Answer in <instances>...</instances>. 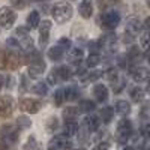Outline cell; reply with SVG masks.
Instances as JSON below:
<instances>
[{
	"instance_id": "1",
	"label": "cell",
	"mask_w": 150,
	"mask_h": 150,
	"mask_svg": "<svg viewBox=\"0 0 150 150\" xmlns=\"http://www.w3.org/2000/svg\"><path fill=\"white\" fill-rule=\"evenodd\" d=\"M23 59L24 62L27 63V71H29V77L32 78H39L41 75L45 72L47 69V63L41 54V51L38 50H32L29 53H24L23 54Z\"/></svg>"
},
{
	"instance_id": "2",
	"label": "cell",
	"mask_w": 150,
	"mask_h": 150,
	"mask_svg": "<svg viewBox=\"0 0 150 150\" xmlns=\"http://www.w3.org/2000/svg\"><path fill=\"white\" fill-rule=\"evenodd\" d=\"M23 63V53L11 48L0 50V69L2 71H17L21 68Z\"/></svg>"
},
{
	"instance_id": "3",
	"label": "cell",
	"mask_w": 150,
	"mask_h": 150,
	"mask_svg": "<svg viewBox=\"0 0 150 150\" xmlns=\"http://www.w3.org/2000/svg\"><path fill=\"white\" fill-rule=\"evenodd\" d=\"M72 14H74V9H72L71 3H68V2H59L51 8V15L57 24H63V23L69 21L72 18Z\"/></svg>"
},
{
	"instance_id": "4",
	"label": "cell",
	"mask_w": 150,
	"mask_h": 150,
	"mask_svg": "<svg viewBox=\"0 0 150 150\" xmlns=\"http://www.w3.org/2000/svg\"><path fill=\"white\" fill-rule=\"evenodd\" d=\"M134 129H132V122L129 119H122L117 123V129H116V138L117 143L120 144H126V141L129 140V137L132 135Z\"/></svg>"
},
{
	"instance_id": "5",
	"label": "cell",
	"mask_w": 150,
	"mask_h": 150,
	"mask_svg": "<svg viewBox=\"0 0 150 150\" xmlns=\"http://www.w3.org/2000/svg\"><path fill=\"white\" fill-rule=\"evenodd\" d=\"M99 44V48L101 51H105L107 54H114L117 51V47H119V39L116 33H107V35H102L101 39L98 41Z\"/></svg>"
},
{
	"instance_id": "6",
	"label": "cell",
	"mask_w": 150,
	"mask_h": 150,
	"mask_svg": "<svg viewBox=\"0 0 150 150\" xmlns=\"http://www.w3.org/2000/svg\"><path fill=\"white\" fill-rule=\"evenodd\" d=\"M99 23H101V27H104L105 30H114L120 24V14L117 11H114V9L107 11V12H104V14L101 15Z\"/></svg>"
},
{
	"instance_id": "7",
	"label": "cell",
	"mask_w": 150,
	"mask_h": 150,
	"mask_svg": "<svg viewBox=\"0 0 150 150\" xmlns=\"http://www.w3.org/2000/svg\"><path fill=\"white\" fill-rule=\"evenodd\" d=\"M0 137H2V143L5 146H14L20 140V129L17 126H12V125H6L2 128Z\"/></svg>"
},
{
	"instance_id": "8",
	"label": "cell",
	"mask_w": 150,
	"mask_h": 150,
	"mask_svg": "<svg viewBox=\"0 0 150 150\" xmlns=\"http://www.w3.org/2000/svg\"><path fill=\"white\" fill-rule=\"evenodd\" d=\"M15 111V101L12 96H2L0 98V117L9 119Z\"/></svg>"
},
{
	"instance_id": "9",
	"label": "cell",
	"mask_w": 150,
	"mask_h": 150,
	"mask_svg": "<svg viewBox=\"0 0 150 150\" xmlns=\"http://www.w3.org/2000/svg\"><path fill=\"white\" fill-rule=\"evenodd\" d=\"M15 20H17V14L12 8H8V6L0 8V26L2 27L11 29Z\"/></svg>"
},
{
	"instance_id": "10",
	"label": "cell",
	"mask_w": 150,
	"mask_h": 150,
	"mask_svg": "<svg viewBox=\"0 0 150 150\" xmlns=\"http://www.w3.org/2000/svg\"><path fill=\"white\" fill-rule=\"evenodd\" d=\"M71 141H69V137L66 135H56L54 138L50 140L48 143V150H66L71 147Z\"/></svg>"
},
{
	"instance_id": "11",
	"label": "cell",
	"mask_w": 150,
	"mask_h": 150,
	"mask_svg": "<svg viewBox=\"0 0 150 150\" xmlns=\"http://www.w3.org/2000/svg\"><path fill=\"white\" fill-rule=\"evenodd\" d=\"M20 110L24 111V112H29V114H36L39 112L41 110V102L36 101V99H30V98H26V99H21L20 104H18Z\"/></svg>"
},
{
	"instance_id": "12",
	"label": "cell",
	"mask_w": 150,
	"mask_h": 150,
	"mask_svg": "<svg viewBox=\"0 0 150 150\" xmlns=\"http://www.w3.org/2000/svg\"><path fill=\"white\" fill-rule=\"evenodd\" d=\"M39 45L41 48L47 47L48 41H50V32H51V27H53V24L50 20H44L42 23H39Z\"/></svg>"
},
{
	"instance_id": "13",
	"label": "cell",
	"mask_w": 150,
	"mask_h": 150,
	"mask_svg": "<svg viewBox=\"0 0 150 150\" xmlns=\"http://www.w3.org/2000/svg\"><path fill=\"white\" fill-rule=\"evenodd\" d=\"M131 77L135 83H147L149 81V71L147 68L144 66H135V68H131Z\"/></svg>"
},
{
	"instance_id": "14",
	"label": "cell",
	"mask_w": 150,
	"mask_h": 150,
	"mask_svg": "<svg viewBox=\"0 0 150 150\" xmlns=\"http://www.w3.org/2000/svg\"><path fill=\"white\" fill-rule=\"evenodd\" d=\"M125 32L129 33V35H132V36H137V35L141 32V21L137 18V17H129V18H126Z\"/></svg>"
},
{
	"instance_id": "15",
	"label": "cell",
	"mask_w": 150,
	"mask_h": 150,
	"mask_svg": "<svg viewBox=\"0 0 150 150\" xmlns=\"http://www.w3.org/2000/svg\"><path fill=\"white\" fill-rule=\"evenodd\" d=\"M78 12L83 18H90L93 15V0H81L78 6Z\"/></svg>"
},
{
	"instance_id": "16",
	"label": "cell",
	"mask_w": 150,
	"mask_h": 150,
	"mask_svg": "<svg viewBox=\"0 0 150 150\" xmlns=\"http://www.w3.org/2000/svg\"><path fill=\"white\" fill-rule=\"evenodd\" d=\"M69 56H68V59H69V62L72 65H80L81 63V60H83V57H84V53H83V50L80 48V47H75V48H69Z\"/></svg>"
},
{
	"instance_id": "17",
	"label": "cell",
	"mask_w": 150,
	"mask_h": 150,
	"mask_svg": "<svg viewBox=\"0 0 150 150\" xmlns=\"http://www.w3.org/2000/svg\"><path fill=\"white\" fill-rule=\"evenodd\" d=\"M99 125H101V120H99L96 116H87L84 119V129L89 134H93L95 131H98Z\"/></svg>"
},
{
	"instance_id": "18",
	"label": "cell",
	"mask_w": 150,
	"mask_h": 150,
	"mask_svg": "<svg viewBox=\"0 0 150 150\" xmlns=\"http://www.w3.org/2000/svg\"><path fill=\"white\" fill-rule=\"evenodd\" d=\"M93 95H95L98 102H101V104L102 102H107V99H108V89H107V86L96 84L95 89H93Z\"/></svg>"
},
{
	"instance_id": "19",
	"label": "cell",
	"mask_w": 150,
	"mask_h": 150,
	"mask_svg": "<svg viewBox=\"0 0 150 150\" xmlns=\"http://www.w3.org/2000/svg\"><path fill=\"white\" fill-rule=\"evenodd\" d=\"M47 56H48V59L51 60V62H62V60H63V57H65V51L59 45H54V47H51V48L48 50Z\"/></svg>"
},
{
	"instance_id": "20",
	"label": "cell",
	"mask_w": 150,
	"mask_h": 150,
	"mask_svg": "<svg viewBox=\"0 0 150 150\" xmlns=\"http://www.w3.org/2000/svg\"><path fill=\"white\" fill-rule=\"evenodd\" d=\"M27 29H38V26H39L41 23V15L38 11H32L30 14L27 15Z\"/></svg>"
},
{
	"instance_id": "21",
	"label": "cell",
	"mask_w": 150,
	"mask_h": 150,
	"mask_svg": "<svg viewBox=\"0 0 150 150\" xmlns=\"http://www.w3.org/2000/svg\"><path fill=\"white\" fill-rule=\"evenodd\" d=\"M78 114H80V111H78V108H75V107H66L63 110V112H62L65 122H75L77 117H78Z\"/></svg>"
},
{
	"instance_id": "22",
	"label": "cell",
	"mask_w": 150,
	"mask_h": 150,
	"mask_svg": "<svg viewBox=\"0 0 150 150\" xmlns=\"http://www.w3.org/2000/svg\"><path fill=\"white\" fill-rule=\"evenodd\" d=\"M116 112L120 114L122 117H126L131 112V104L126 101H117L116 102Z\"/></svg>"
},
{
	"instance_id": "23",
	"label": "cell",
	"mask_w": 150,
	"mask_h": 150,
	"mask_svg": "<svg viewBox=\"0 0 150 150\" xmlns=\"http://www.w3.org/2000/svg\"><path fill=\"white\" fill-rule=\"evenodd\" d=\"M78 125L77 122H65V126H63V135L66 137H74L78 134Z\"/></svg>"
},
{
	"instance_id": "24",
	"label": "cell",
	"mask_w": 150,
	"mask_h": 150,
	"mask_svg": "<svg viewBox=\"0 0 150 150\" xmlns=\"http://www.w3.org/2000/svg\"><path fill=\"white\" fill-rule=\"evenodd\" d=\"M95 108H96V104L93 101H90V99H83L78 104L80 112H92V111H95Z\"/></svg>"
},
{
	"instance_id": "25",
	"label": "cell",
	"mask_w": 150,
	"mask_h": 150,
	"mask_svg": "<svg viewBox=\"0 0 150 150\" xmlns=\"http://www.w3.org/2000/svg\"><path fill=\"white\" fill-rule=\"evenodd\" d=\"M128 60H129V63L131 65H135V63H138V62L141 60V51H140V48L138 47H132L129 50V53H128Z\"/></svg>"
},
{
	"instance_id": "26",
	"label": "cell",
	"mask_w": 150,
	"mask_h": 150,
	"mask_svg": "<svg viewBox=\"0 0 150 150\" xmlns=\"http://www.w3.org/2000/svg\"><path fill=\"white\" fill-rule=\"evenodd\" d=\"M101 77H102V71H90V72H84L80 78L84 83H89V81H96Z\"/></svg>"
},
{
	"instance_id": "27",
	"label": "cell",
	"mask_w": 150,
	"mask_h": 150,
	"mask_svg": "<svg viewBox=\"0 0 150 150\" xmlns=\"http://www.w3.org/2000/svg\"><path fill=\"white\" fill-rule=\"evenodd\" d=\"M65 92V101H75L80 96V90L75 86H69L68 89H63Z\"/></svg>"
},
{
	"instance_id": "28",
	"label": "cell",
	"mask_w": 150,
	"mask_h": 150,
	"mask_svg": "<svg viewBox=\"0 0 150 150\" xmlns=\"http://www.w3.org/2000/svg\"><path fill=\"white\" fill-rule=\"evenodd\" d=\"M112 117H114V108L112 107H104L101 110V119L105 125H108L112 120Z\"/></svg>"
},
{
	"instance_id": "29",
	"label": "cell",
	"mask_w": 150,
	"mask_h": 150,
	"mask_svg": "<svg viewBox=\"0 0 150 150\" xmlns=\"http://www.w3.org/2000/svg\"><path fill=\"white\" fill-rule=\"evenodd\" d=\"M32 90H33V93L39 95V96H45L47 92H48V84L44 83V81H38L36 84H33Z\"/></svg>"
},
{
	"instance_id": "30",
	"label": "cell",
	"mask_w": 150,
	"mask_h": 150,
	"mask_svg": "<svg viewBox=\"0 0 150 150\" xmlns=\"http://www.w3.org/2000/svg\"><path fill=\"white\" fill-rule=\"evenodd\" d=\"M146 96V92L143 87H135V89L131 90V99L134 102H141Z\"/></svg>"
},
{
	"instance_id": "31",
	"label": "cell",
	"mask_w": 150,
	"mask_h": 150,
	"mask_svg": "<svg viewBox=\"0 0 150 150\" xmlns=\"http://www.w3.org/2000/svg\"><path fill=\"white\" fill-rule=\"evenodd\" d=\"M47 81H48V84H51V86H59L60 83H63V81H62V78H60V74H59L57 69H53L51 72L48 74Z\"/></svg>"
},
{
	"instance_id": "32",
	"label": "cell",
	"mask_w": 150,
	"mask_h": 150,
	"mask_svg": "<svg viewBox=\"0 0 150 150\" xmlns=\"http://www.w3.org/2000/svg\"><path fill=\"white\" fill-rule=\"evenodd\" d=\"M30 126H32V120L27 119L26 116H20V117L17 119V128H18V129H27V128H30Z\"/></svg>"
},
{
	"instance_id": "33",
	"label": "cell",
	"mask_w": 150,
	"mask_h": 150,
	"mask_svg": "<svg viewBox=\"0 0 150 150\" xmlns=\"http://www.w3.org/2000/svg\"><path fill=\"white\" fill-rule=\"evenodd\" d=\"M24 150H41V146L36 141L35 137H29V140L24 144Z\"/></svg>"
},
{
	"instance_id": "34",
	"label": "cell",
	"mask_w": 150,
	"mask_h": 150,
	"mask_svg": "<svg viewBox=\"0 0 150 150\" xmlns=\"http://www.w3.org/2000/svg\"><path fill=\"white\" fill-rule=\"evenodd\" d=\"M57 71L60 74L62 81H66V80H69L72 77V72H71V68L69 66H60V68H57Z\"/></svg>"
},
{
	"instance_id": "35",
	"label": "cell",
	"mask_w": 150,
	"mask_h": 150,
	"mask_svg": "<svg viewBox=\"0 0 150 150\" xmlns=\"http://www.w3.org/2000/svg\"><path fill=\"white\" fill-rule=\"evenodd\" d=\"M99 63H101V56L99 54H89V57H87V66L95 68Z\"/></svg>"
},
{
	"instance_id": "36",
	"label": "cell",
	"mask_w": 150,
	"mask_h": 150,
	"mask_svg": "<svg viewBox=\"0 0 150 150\" xmlns=\"http://www.w3.org/2000/svg\"><path fill=\"white\" fill-rule=\"evenodd\" d=\"M57 128H59L57 117H50L47 120V129H48V132H54V131H57Z\"/></svg>"
},
{
	"instance_id": "37",
	"label": "cell",
	"mask_w": 150,
	"mask_h": 150,
	"mask_svg": "<svg viewBox=\"0 0 150 150\" xmlns=\"http://www.w3.org/2000/svg\"><path fill=\"white\" fill-rule=\"evenodd\" d=\"M63 102H65V92H63V89H59L54 93V104L57 107H60Z\"/></svg>"
},
{
	"instance_id": "38",
	"label": "cell",
	"mask_w": 150,
	"mask_h": 150,
	"mask_svg": "<svg viewBox=\"0 0 150 150\" xmlns=\"http://www.w3.org/2000/svg\"><path fill=\"white\" fill-rule=\"evenodd\" d=\"M57 45L66 53V51H69V48L72 47V42H71V39H68V38H60L59 42H57Z\"/></svg>"
},
{
	"instance_id": "39",
	"label": "cell",
	"mask_w": 150,
	"mask_h": 150,
	"mask_svg": "<svg viewBox=\"0 0 150 150\" xmlns=\"http://www.w3.org/2000/svg\"><path fill=\"white\" fill-rule=\"evenodd\" d=\"M147 47H149V30L144 29V32L141 35V48L147 50Z\"/></svg>"
},
{
	"instance_id": "40",
	"label": "cell",
	"mask_w": 150,
	"mask_h": 150,
	"mask_svg": "<svg viewBox=\"0 0 150 150\" xmlns=\"http://www.w3.org/2000/svg\"><path fill=\"white\" fill-rule=\"evenodd\" d=\"M89 50H90V54H99V51H101V48H99L98 41H92V42L89 44Z\"/></svg>"
},
{
	"instance_id": "41",
	"label": "cell",
	"mask_w": 150,
	"mask_h": 150,
	"mask_svg": "<svg viewBox=\"0 0 150 150\" xmlns=\"http://www.w3.org/2000/svg\"><path fill=\"white\" fill-rule=\"evenodd\" d=\"M119 75H120V74H119V69H117V68L110 69V71L107 72V77H108V80H110V81H114V80L119 77Z\"/></svg>"
},
{
	"instance_id": "42",
	"label": "cell",
	"mask_w": 150,
	"mask_h": 150,
	"mask_svg": "<svg viewBox=\"0 0 150 150\" xmlns=\"http://www.w3.org/2000/svg\"><path fill=\"white\" fill-rule=\"evenodd\" d=\"M110 149V144L107 141H99L92 150H108Z\"/></svg>"
},
{
	"instance_id": "43",
	"label": "cell",
	"mask_w": 150,
	"mask_h": 150,
	"mask_svg": "<svg viewBox=\"0 0 150 150\" xmlns=\"http://www.w3.org/2000/svg\"><path fill=\"white\" fill-rule=\"evenodd\" d=\"M27 2L29 0H12V5H14L15 8H18V9H23L24 6L27 5Z\"/></svg>"
},
{
	"instance_id": "44",
	"label": "cell",
	"mask_w": 150,
	"mask_h": 150,
	"mask_svg": "<svg viewBox=\"0 0 150 150\" xmlns=\"http://www.w3.org/2000/svg\"><path fill=\"white\" fill-rule=\"evenodd\" d=\"M123 41L126 42V44H131V42H134V41H135V36H132V35H129V33L125 32V38H123Z\"/></svg>"
},
{
	"instance_id": "45",
	"label": "cell",
	"mask_w": 150,
	"mask_h": 150,
	"mask_svg": "<svg viewBox=\"0 0 150 150\" xmlns=\"http://www.w3.org/2000/svg\"><path fill=\"white\" fill-rule=\"evenodd\" d=\"M2 87H3V77L0 75V90H2Z\"/></svg>"
},
{
	"instance_id": "46",
	"label": "cell",
	"mask_w": 150,
	"mask_h": 150,
	"mask_svg": "<svg viewBox=\"0 0 150 150\" xmlns=\"http://www.w3.org/2000/svg\"><path fill=\"white\" fill-rule=\"evenodd\" d=\"M123 150H135V149H134V147H132V146H128V147H125V149H123Z\"/></svg>"
},
{
	"instance_id": "47",
	"label": "cell",
	"mask_w": 150,
	"mask_h": 150,
	"mask_svg": "<svg viewBox=\"0 0 150 150\" xmlns=\"http://www.w3.org/2000/svg\"><path fill=\"white\" fill-rule=\"evenodd\" d=\"M0 150H5V144L3 143H0Z\"/></svg>"
},
{
	"instance_id": "48",
	"label": "cell",
	"mask_w": 150,
	"mask_h": 150,
	"mask_svg": "<svg viewBox=\"0 0 150 150\" xmlns=\"http://www.w3.org/2000/svg\"><path fill=\"white\" fill-rule=\"evenodd\" d=\"M66 150H83V149H71V147H69V149H66Z\"/></svg>"
},
{
	"instance_id": "49",
	"label": "cell",
	"mask_w": 150,
	"mask_h": 150,
	"mask_svg": "<svg viewBox=\"0 0 150 150\" xmlns=\"http://www.w3.org/2000/svg\"><path fill=\"white\" fill-rule=\"evenodd\" d=\"M38 2H41V0H38Z\"/></svg>"
}]
</instances>
